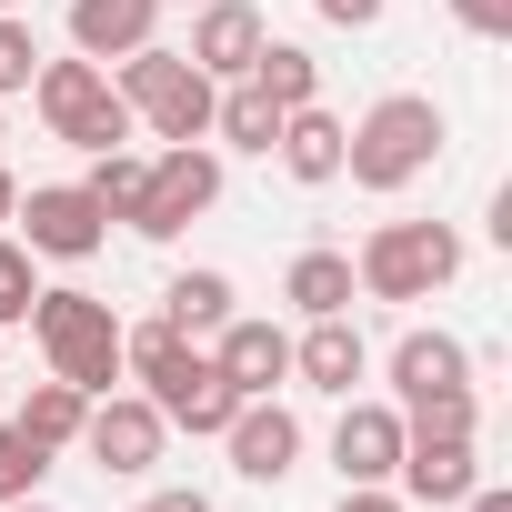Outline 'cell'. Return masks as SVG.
<instances>
[{
    "instance_id": "6da1fadb",
    "label": "cell",
    "mask_w": 512,
    "mask_h": 512,
    "mask_svg": "<svg viewBox=\"0 0 512 512\" xmlns=\"http://www.w3.org/2000/svg\"><path fill=\"white\" fill-rule=\"evenodd\" d=\"M442 161V111L422 101V91H382L362 121H342V181L352 191H412L422 171Z\"/></svg>"
},
{
    "instance_id": "7a4b0ae2",
    "label": "cell",
    "mask_w": 512,
    "mask_h": 512,
    "mask_svg": "<svg viewBox=\"0 0 512 512\" xmlns=\"http://www.w3.org/2000/svg\"><path fill=\"white\" fill-rule=\"evenodd\" d=\"M31 111H41V131L71 141V151H131V131H141L131 101L111 91V71L81 61V51H71V61L41 51V71H31Z\"/></svg>"
},
{
    "instance_id": "3957f363",
    "label": "cell",
    "mask_w": 512,
    "mask_h": 512,
    "mask_svg": "<svg viewBox=\"0 0 512 512\" xmlns=\"http://www.w3.org/2000/svg\"><path fill=\"white\" fill-rule=\"evenodd\" d=\"M31 332H41V362H51L61 382H81V392H111V382H121V312H111L101 292H81V282L41 292V302H31Z\"/></svg>"
},
{
    "instance_id": "277c9868",
    "label": "cell",
    "mask_w": 512,
    "mask_h": 512,
    "mask_svg": "<svg viewBox=\"0 0 512 512\" xmlns=\"http://www.w3.org/2000/svg\"><path fill=\"white\" fill-rule=\"evenodd\" d=\"M111 91L131 101V121H141L151 141H211V101H221V81H201L181 51L141 41V51L111 71Z\"/></svg>"
},
{
    "instance_id": "5b68a950",
    "label": "cell",
    "mask_w": 512,
    "mask_h": 512,
    "mask_svg": "<svg viewBox=\"0 0 512 512\" xmlns=\"http://www.w3.org/2000/svg\"><path fill=\"white\" fill-rule=\"evenodd\" d=\"M452 272H462V231L452 221H382L362 241V262H352V282L372 302H432Z\"/></svg>"
},
{
    "instance_id": "8992f818",
    "label": "cell",
    "mask_w": 512,
    "mask_h": 512,
    "mask_svg": "<svg viewBox=\"0 0 512 512\" xmlns=\"http://www.w3.org/2000/svg\"><path fill=\"white\" fill-rule=\"evenodd\" d=\"M211 201H221V151H211V141H161V151H151V181H141L131 231H141V241H181Z\"/></svg>"
},
{
    "instance_id": "52a82bcc",
    "label": "cell",
    "mask_w": 512,
    "mask_h": 512,
    "mask_svg": "<svg viewBox=\"0 0 512 512\" xmlns=\"http://www.w3.org/2000/svg\"><path fill=\"white\" fill-rule=\"evenodd\" d=\"M11 221H21V251H31V262H91V251L111 241V221H101V201H91L81 181H31V191L11 201Z\"/></svg>"
},
{
    "instance_id": "ba28073f",
    "label": "cell",
    "mask_w": 512,
    "mask_h": 512,
    "mask_svg": "<svg viewBox=\"0 0 512 512\" xmlns=\"http://www.w3.org/2000/svg\"><path fill=\"white\" fill-rule=\"evenodd\" d=\"M161 442H171V422H161L151 392H91V412H81V452H91L101 472L141 482V472H161Z\"/></svg>"
},
{
    "instance_id": "9c48e42d",
    "label": "cell",
    "mask_w": 512,
    "mask_h": 512,
    "mask_svg": "<svg viewBox=\"0 0 512 512\" xmlns=\"http://www.w3.org/2000/svg\"><path fill=\"white\" fill-rule=\"evenodd\" d=\"M221 442H231V472L241 482H262V492H282L292 472H302V422L262 392V402H241L231 422H221Z\"/></svg>"
},
{
    "instance_id": "30bf717a",
    "label": "cell",
    "mask_w": 512,
    "mask_h": 512,
    "mask_svg": "<svg viewBox=\"0 0 512 512\" xmlns=\"http://www.w3.org/2000/svg\"><path fill=\"white\" fill-rule=\"evenodd\" d=\"M211 372H221L241 402H262V392L292 382V332H282V322H241V312H231V322L211 332Z\"/></svg>"
},
{
    "instance_id": "8fae6325",
    "label": "cell",
    "mask_w": 512,
    "mask_h": 512,
    "mask_svg": "<svg viewBox=\"0 0 512 512\" xmlns=\"http://www.w3.org/2000/svg\"><path fill=\"white\" fill-rule=\"evenodd\" d=\"M332 472H342V482H392V472H402V402H352V392H342Z\"/></svg>"
},
{
    "instance_id": "7c38bea8",
    "label": "cell",
    "mask_w": 512,
    "mask_h": 512,
    "mask_svg": "<svg viewBox=\"0 0 512 512\" xmlns=\"http://www.w3.org/2000/svg\"><path fill=\"white\" fill-rule=\"evenodd\" d=\"M262 41H272V21L251 11V0H201V11H191V51H181V61H191L201 81H241Z\"/></svg>"
},
{
    "instance_id": "4fadbf2b",
    "label": "cell",
    "mask_w": 512,
    "mask_h": 512,
    "mask_svg": "<svg viewBox=\"0 0 512 512\" xmlns=\"http://www.w3.org/2000/svg\"><path fill=\"white\" fill-rule=\"evenodd\" d=\"M171 0H71V51L81 61H131L151 31H161Z\"/></svg>"
},
{
    "instance_id": "5bb4252c",
    "label": "cell",
    "mask_w": 512,
    "mask_h": 512,
    "mask_svg": "<svg viewBox=\"0 0 512 512\" xmlns=\"http://www.w3.org/2000/svg\"><path fill=\"white\" fill-rule=\"evenodd\" d=\"M362 372H372V352H362L352 312H332V322H312V332L292 342V382H302V392H332V402H342Z\"/></svg>"
},
{
    "instance_id": "9a60e30c",
    "label": "cell",
    "mask_w": 512,
    "mask_h": 512,
    "mask_svg": "<svg viewBox=\"0 0 512 512\" xmlns=\"http://www.w3.org/2000/svg\"><path fill=\"white\" fill-rule=\"evenodd\" d=\"M402 502H432V512H452L472 482H482V462H472V442H402Z\"/></svg>"
},
{
    "instance_id": "2e32d148",
    "label": "cell",
    "mask_w": 512,
    "mask_h": 512,
    "mask_svg": "<svg viewBox=\"0 0 512 512\" xmlns=\"http://www.w3.org/2000/svg\"><path fill=\"white\" fill-rule=\"evenodd\" d=\"M452 382H472V352L452 332H402L392 342V402H422V392H452Z\"/></svg>"
},
{
    "instance_id": "e0dca14e",
    "label": "cell",
    "mask_w": 512,
    "mask_h": 512,
    "mask_svg": "<svg viewBox=\"0 0 512 512\" xmlns=\"http://www.w3.org/2000/svg\"><path fill=\"white\" fill-rule=\"evenodd\" d=\"M352 292H362V282H352V251H322V241H312V251H292V272H282V302H292L302 322L352 312Z\"/></svg>"
},
{
    "instance_id": "ac0fdd59",
    "label": "cell",
    "mask_w": 512,
    "mask_h": 512,
    "mask_svg": "<svg viewBox=\"0 0 512 512\" xmlns=\"http://www.w3.org/2000/svg\"><path fill=\"white\" fill-rule=\"evenodd\" d=\"M272 151H282V171H292L302 191L342 181V121H332L322 101H312V111H282V141H272Z\"/></svg>"
},
{
    "instance_id": "d6986e66",
    "label": "cell",
    "mask_w": 512,
    "mask_h": 512,
    "mask_svg": "<svg viewBox=\"0 0 512 512\" xmlns=\"http://www.w3.org/2000/svg\"><path fill=\"white\" fill-rule=\"evenodd\" d=\"M251 91H262L272 111H312L322 101V61L302 51V41H262V51H251V71H241Z\"/></svg>"
},
{
    "instance_id": "ffe728a7",
    "label": "cell",
    "mask_w": 512,
    "mask_h": 512,
    "mask_svg": "<svg viewBox=\"0 0 512 512\" xmlns=\"http://www.w3.org/2000/svg\"><path fill=\"white\" fill-rule=\"evenodd\" d=\"M161 322H171L181 342L221 332V322H231V272H171V282H161Z\"/></svg>"
},
{
    "instance_id": "44dd1931",
    "label": "cell",
    "mask_w": 512,
    "mask_h": 512,
    "mask_svg": "<svg viewBox=\"0 0 512 512\" xmlns=\"http://www.w3.org/2000/svg\"><path fill=\"white\" fill-rule=\"evenodd\" d=\"M81 412H91V392L51 372V382H31V392H21V412H11V422H21L41 452H71V442H81Z\"/></svg>"
},
{
    "instance_id": "7402d4cb",
    "label": "cell",
    "mask_w": 512,
    "mask_h": 512,
    "mask_svg": "<svg viewBox=\"0 0 512 512\" xmlns=\"http://www.w3.org/2000/svg\"><path fill=\"white\" fill-rule=\"evenodd\" d=\"M282 141V111L251 91V81H221V101H211V151H272Z\"/></svg>"
},
{
    "instance_id": "603a6c76",
    "label": "cell",
    "mask_w": 512,
    "mask_h": 512,
    "mask_svg": "<svg viewBox=\"0 0 512 512\" xmlns=\"http://www.w3.org/2000/svg\"><path fill=\"white\" fill-rule=\"evenodd\" d=\"M472 432H482V392H472V382L402 402V442H472Z\"/></svg>"
},
{
    "instance_id": "cb8c5ba5",
    "label": "cell",
    "mask_w": 512,
    "mask_h": 512,
    "mask_svg": "<svg viewBox=\"0 0 512 512\" xmlns=\"http://www.w3.org/2000/svg\"><path fill=\"white\" fill-rule=\"evenodd\" d=\"M141 181H151V151H91V171H81V191L101 201V221H131Z\"/></svg>"
},
{
    "instance_id": "d4e9b609",
    "label": "cell",
    "mask_w": 512,
    "mask_h": 512,
    "mask_svg": "<svg viewBox=\"0 0 512 512\" xmlns=\"http://www.w3.org/2000/svg\"><path fill=\"white\" fill-rule=\"evenodd\" d=\"M31 302H41V262L21 251V231H0V332L31 322Z\"/></svg>"
},
{
    "instance_id": "484cf974",
    "label": "cell",
    "mask_w": 512,
    "mask_h": 512,
    "mask_svg": "<svg viewBox=\"0 0 512 512\" xmlns=\"http://www.w3.org/2000/svg\"><path fill=\"white\" fill-rule=\"evenodd\" d=\"M51 482V452L21 432V422H0V502H21V492H41Z\"/></svg>"
},
{
    "instance_id": "4316f807",
    "label": "cell",
    "mask_w": 512,
    "mask_h": 512,
    "mask_svg": "<svg viewBox=\"0 0 512 512\" xmlns=\"http://www.w3.org/2000/svg\"><path fill=\"white\" fill-rule=\"evenodd\" d=\"M31 71H41V31H31L21 11H0V101L31 91Z\"/></svg>"
},
{
    "instance_id": "83f0119b",
    "label": "cell",
    "mask_w": 512,
    "mask_h": 512,
    "mask_svg": "<svg viewBox=\"0 0 512 512\" xmlns=\"http://www.w3.org/2000/svg\"><path fill=\"white\" fill-rule=\"evenodd\" d=\"M452 21L472 41H512V0H452Z\"/></svg>"
},
{
    "instance_id": "f1b7e54d",
    "label": "cell",
    "mask_w": 512,
    "mask_h": 512,
    "mask_svg": "<svg viewBox=\"0 0 512 512\" xmlns=\"http://www.w3.org/2000/svg\"><path fill=\"white\" fill-rule=\"evenodd\" d=\"M312 11H322V21H332V31H372V21H382V11H392V0H312Z\"/></svg>"
},
{
    "instance_id": "f546056e",
    "label": "cell",
    "mask_w": 512,
    "mask_h": 512,
    "mask_svg": "<svg viewBox=\"0 0 512 512\" xmlns=\"http://www.w3.org/2000/svg\"><path fill=\"white\" fill-rule=\"evenodd\" d=\"M342 512H402L392 482H342Z\"/></svg>"
},
{
    "instance_id": "4dcf8cb0",
    "label": "cell",
    "mask_w": 512,
    "mask_h": 512,
    "mask_svg": "<svg viewBox=\"0 0 512 512\" xmlns=\"http://www.w3.org/2000/svg\"><path fill=\"white\" fill-rule=\"evenodd\" d=\"M131 512H211V492H151V502H131Z\"/></svg>"
},
{
    "instance_id": "1f68e13d",
    "label": "cell",
    "mask_w": 512,
    "mask_h": 512,
    "mask_svg": "<svg viewBox=\"0 0 512 512\" xmlns=\"http://www.w3.org/2000/svg\"><path fill=\"white\" fill-rule=\"evenodd\" d=\"M462 512H512V492H502V482H472V492H462Z\"/></svg>"
},
{
    "instance_id": "d6a6232c",
    "label": "cell",
    "mask_w": 512,
    "mask_h": 512,
    "mask_svg": "<svg viewBox=\"0 0 512 512\" xmlns=\"http://www.w3.org/2000/svg\"><path fill=\"white\" fill-rule=\"evenodd\" d=\"M11 201H21V181H11V171H0V221H11Z\"/></svg>"
},
{
    "instance_id": "836d02e7",
    "label": "cell",
    "mask_w": 512,
    "mask_h": 512,
    "mask_svg": "<svg viewBox=\"0 0 512 512\" xmlns=\"http://www.w3.org/2000/svg\"><path fill=\"white\" fill-rule=\"evenodd\" d=\"M0 512H51V502H41V492H21V502H0Z\"/></svg>"
},
{
    "instance_id": "e575fe53",
    "label": "cell",
    "mask_w": 512,
    "mask_h": 512,
    "mask_svg": "<svg viewBox=\"0 0 512 512\" xmlns=\"http://www.w3.org/2000/svg\"><path fill=\"white\" fill-rule=\"evenodd\" d=\"M181 11H201V0H181Z\"/></svg>"
},
{
    "instance_id": "d590c367",
    "label": "cell",
    "mask_w": 512,
    "mask_h": 512,
    "mask_svg": "<svg viewBox=\"0 0 512 512\" xmlns=\"http://www.w3.org/2000/svg\"><path fill=\"white\" fill-rule=\"evenodd\" d=\"M0 11H11V0H0Z\"/></svg>"
}]
</instances>
